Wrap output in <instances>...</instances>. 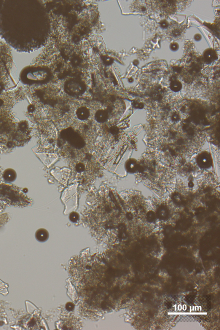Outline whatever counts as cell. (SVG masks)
Wrapping results in <instances>:
<instances>
[{
    "label": "cell",
    "instance_id": "cell-1",
    "mask_svg": "<svg viewBox=\"0 0 220 330\" xmlns=\"http://www.w3.org/2000/svg\"><path fill=\"white\" fill-rule=\"evenodd\" d=\"M159 7L161 12L166 13H173L176 9V4L173 1H159Z\"/></svg>",
    "mask_w": 220,
    "mask_h": 330
},
{
    "label": "cell",
    "instance_id": "cell-2",
    "mask_svg": "<svg viewBox=\"0 0 220 330\" xmlns=\"http://www.w3.org/2000/svg\"><path fill=\"white\" fill-rule=\"evenodd\" d=\"M17 174L16 171L12 169H6L3 174V178L7 182H12L17 178Z\"/></svg>",
    "mask_w": 220,
    "mask_h": 330
},
{
    "label": "cell",
    "instance_id": "cell-3",
    "mask_svg": "<svg viewBox=\"0 0 220 330\" xmlns=\"http://www.w3.org/2000/svg\"><path fill=\"white\" fill-rule=\"evenodd\" d=\"M135 7L139 13L146 14L150 8V3L148 1H138Z\"/></svg>",
    "mask_w": 220,
    "mask_h": 330
},
{
    "label": "cell",
    "instance_id": "cell-4",
    "mask_svg": "<svg viewBox=\"0 0 220 330\" xmlns=\"http://www.w3.org/2000/svg\"><path fill=\"white\" fill-rule=\"evenodd\" d=\"M203 56L205 62L209 63H212L217 59V53L212 49L206 50L204 52Z\"/></svg>",
    "mask_w": 220,
    "mask_h": 330
},
{
    "label": "cell",
    "instance_id": "cell-5",
    "mask_svg": "<svg viewBox=\"0 0 220 330\" xmlns=\"http://www.w3.org/2000/svg\"><path fill=\"white\" fill-rule=\"evenodd\" d=\"M35 237L38 241H46L49 237L48 232L44 229H40L36 231Z\"/></svg>",
    "mask_w": 220,
    "mask_h": 330
},
{
    "label": "cell",
    "instance_id": "cell-6",
    "mask_svg": "<svg viewBox=\"0 0 220 330\" xmlns=\"http://www.w3.org/2000/svg\"><path fill=\"white\" fill-rule=\"evenodd\" d=\"M170 34L173 37H177L181 34L182 31L181 28H180L178 25H175L173 26L172 27L170 28L169 31Z\"/></svg>",
    "mask_w": 220,
    "mask_h": 330
},
{
    "label": "cell",
    "instance_id": "cell-7",
    "mask_svg": "<svg viewBox=\"0 0 220 330\" xmlns=\"http://www.w3.org/2000/svg\"><path fill=\"white\" fill-rule=\"evenodd\" d=\"M170 88L174 92H178L181 90L182 85L179 81L175 80L172 81L170 84Z\"/></svg>",
    "mask_w": 220,
    "mask_h": 330
},
{
    "label": "cell",
    "instance_id": "cell-8",
    "mask_svg": "<svg viewBox=\"0 0 220 330\" xmlns=\"http://www.w3.org/2000/svg\"><path fill=\"white\" fill-rule=\"evenodd\" d=\"M70 219L72 222H76L79 219V216L77 213L72 212L70 215Z\"/></svg>",
    "mask_w": 220,
    "mask_h": 330
},
{
    "label": "cell",
    "instance_id": "cell-9",
    "mask_svg": "<svg viewBox=\"0 0 220 330\" xmlns=\"http://www.w3.org/2000/svg\"><path fill=\"white\" fill-rule=\"evenodd\" d=\"M171 50L173 51L177 50L179 48V45L178 43L174 42L171 44L170 46Z\"/></svg>",
    "mask_w": 220,
    "mask_h": 330
},
{
    "label": "cell",
    "instance_id": "cell-10",
    "mask_svg": "<svg viewBox=\"0 0 220 330\" xmlns=\"http://www.w3.org/2000/svg\"><path fill=\"white\" fill-rule=\"evenodd\" d=\"M160 24L161 27L163 28H168L169 27V23L165 20H163L161 21L160 23Z\"/></svg>",
    "mask_w": 220,
    "mask_h": 330
},
{
    "label": "cell",
    "instance_id": "cell-11",
    "mask_svg": "<svg viewBox=\"0 0 220 330\" xmlns=\"http://www.w3.org/2000/svg\"><path fill=\"white\" fill-rule=\"evenodd\" d=\"M67 309L69 310H71L74 308V306L71 303H69L67 305V306H66Z\"/></svg>",
    "mask_w": 220,
    "mask_h": 330
},
{
    "label": "cell",
    "instance_id": "cell-12",
    "mask_svg": "<svg viewBox=\"0 0 220 330\" xmlns=\"http://www.w3.org/2000/svg\"><path fill=\"white\" fill-rule=\"evenodd\" d=\"M202 37L200 34H197L195 36V39L196 41H199L201 39Z\"/></svg>",
    "mask_w": 220,
    "mask_h": 330
},
{
    "label": "cell",
    "instance_id": "cell-13",
    "mask_svg": "<svg viewBox=\"0 0 220 330\" xmlns=\"http://www.w3.org/2000/svg\"><path fill=\"white\" fill-rule=\"evenodd\" d=\"M84 167H83V165H79V166H78V167H77V169H78V171H83V169H84Z\"/></svg>",
    "mask_w": 220,
    "mask_h": 330
}]
</instances>
